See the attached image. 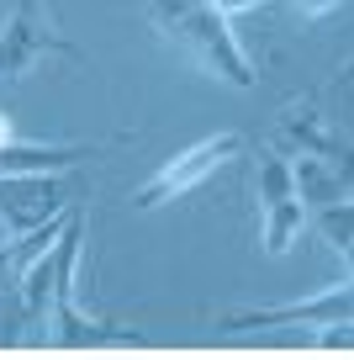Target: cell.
<instances>
[{
  "label": "cell",
  "mask_w": 354,
  "mask_h": 360,
  "mask_svg": "<svg viewBox=\"0 0 354 360\" xmlns=\"http://www.w3.org/2000/svg\"><path fill=\"white\" fill-rule=\"evenodd\" d=\"M238 154H244V138H238V133L206 138V143H196V148H185V154L169 159L143 191L133 196V207H138V212H148V207H164V202H175V196L196 191L206 175H217V165H228V159H238Z\"/></svg>",
  "instance_id": "7"
},
{
  "label": "cell",
  "mask_w": 354,
  "mask_h": 360,
  "mask_svg": "<svg viewBox=\"0 0 354 360\" xmlns=\"http://www.w3.org/2000/svg\"><path fill=\"white\" fill-rule=\"evenodd\" d=\"M69 202H74V186H69L58 169L0 175V223H6V238H27L32 228L64 217Z\"/></svg>",
  "instance_id": "6"
},
{
  "label": "cell",
  "mask_w": 354,
  "mask_h": 360,
  "mask_svg": "<svg viewBox=\"0 0 354 360\" xmlns=\"http://www.w3.org/2000/svg\"><path fill=\"white\" fill-rule=\"evenodd\" d=\"M58 228H64V217H53V223H43V228H32L27 238H6V249H0V297L6 292H16V281H22V265L32 255H43L48 244L58 238Z\"/></svg>",
  "instance_id": "9"
},
{
  "label": "cell",
  "mask_w": 354,
  "mask_h": 360,
  "mask_svg": "<svg viewBox=\"0 0 354 360\" xmlns=\"http://www.w3.org/2000/svg\"><path fill=\"white\" fill-rule=\"evenodd\" d=\"M254 191H259V238H265V255H286L291 238L307 223V202H301L296 169L286 165L280 148H259Z\"/></svg>",
  "instance_id": "3"
},
{
  "label": "cell",
  "mask_w": 354,
  "mask_h": 360,
  "mask_svg": "<svg viewBox=\"0 0 354 360\" xmlns=\"http://www.w3.org/2000/svg\"><path fill=\"white\" fill-rule=\"evenodd\" d=\"M343 0H296V11L301 16H328V11H339Z\"/></svg>",
  "instance_id": "10"
},
{
  "label": "cell",
  "mask_w": 354,
  "mask_h": 360,
  "mask_svg": "<svg viewBox=\"0 0 354 360\" xmlns=\"http://www.w3.org/2000/svg\"><path fill=\"white\" fill-rule=\"evenodd\" d=\"M275 143L296 159H317L339 180V196H354V64L275 117Z\"/></svg>",
  "instance_id": "1"
},
{
  "label": "cell",
  "mask_w": 354,
  "mask_h": 360,
  "mask_svg": "<svg viewBox=\"0 0 354 360\" xmlns=\"http://www.w3.org/2000/svg\"><path fill=\"white\" fill-rule=\"evenodd\" d=\"M79 244H85V212L69 207L64 228H58V238H53V292H48V328H53L58 345H90V339H100V328H106V323H90L74 307Z\"/></svg>",
  "instance_id": "4"
},
{
  "label": "cell",
  "mask_w": 354,
  "mask_h": 360,
  "mask_svg": "<svg viewBox=\"0 0 354 360\" xmlns=\"http://www.w3.org/2000/svg\"><path fill=\"white\" fill-rule=\"evenodd\" d=\"M138 6H143L148 22L159 27V37H169L175 48H185L201 69L222 75L238 90L254 85V64L244 58L238 37H232L228 11H217V6H206V0H138Z\"/></svg>",
  "instance_id": "2"
},
{
  "label": "cell",
  "mask_w": 354,
  "mask_h": 360,
  "mask_svg": "<svg viewBox=\"0 0 354 360\" xmlns=\"http://www.w3.org/2000/svg\"><path fill=\"white\" fill-rule=\"evenodd\" d=\"M206 6H217V11H259V6H270V0H206Z\"/></svg>",
  "instance_id": "11"
},
{
  "label": "cell",
  "mask_w": 354,
  "mask_h": 360,
  "mask_svg": "<svg viewBox=\"0 0 354 360\" xmlns=\"http://www.w3.org/2000/svg\"><path fill=\"white\" fill-rule=\"evenodd\" d=\"M48 53H64V58H74V64L85 58L64 32H58L53 11H48L43 0H16L11 22L0 27V79L32 75V64H37V58H48Z\"/></svg>",
  "instance_id": "5"
},
{
  "label": "cell",
  "mask_w": 354,
  "mask_h": 360,
  "mask_svg": "<svg viewBox=\"0 0 354 360\" xmlns=\"http://www.w3.org/2000/svg\"><path fill=\"white\" fill-rule=\"evenodd\" d=\"M280 323H317V328L354 323V281H339L328 292L286 302V307H259V313H232L228 318V328H280Z\"/></svg>",
  "instance_id": "8"
},
{
  "label": "cell",
  "mask_w": 354,
  "mask_h": 360,
  "mask_svg": "<svg viewBox=\"0 0 354 360\" xmlns=\"http://www.w3.org/2000/svg\"><path fill=\"white\" fill-rule=\"evenodd\" d=\"M6 143H16V127H11V117L0 112V148H6Z\"/></svg>",
  "instance_id": "12"
}]
</instances>
